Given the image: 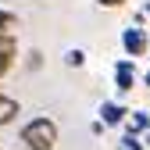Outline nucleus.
Returning a JSON list of instances; mask_svg holds the SVG:
<instances>
[{
	"label": "nucleus",
	"mask_w": 150,
	"mask_h": 150,
	"mask_svg": "<svg viewBox=\"0 0 150 150\" xmlns=\"http://www.w3.org/2000/svg\"><path fill=\"white\" fill-rule=\"evenodd\" d=\"M22 143L29 150H54L57 146V125H54L50 118H32L22 129Z\"/></svg>",
	"instance_id": "f257e3e1"
},
{
	"label": "nucleus",
	"mask_w": 150,
	"mask_h": 150,
	"mask_svg": "<svg viewBox=\"0 0 150 150\" xmlns=\"http://www.w3.org/2000/svg\"><path fill=\"white\" fill-rule=\"evenodd\" d=\"M14 57H18V40H14L11 32H0V75L11 71Z\"/></svg>",
	"instance_id": "f03ea898"
},
{
	"label": "nucleus",
	"mask_w": 150,
	"mask_h": 150,
	"mask_svg": "<svg viewBox=\"0 0 150 150\" xmlns=\"http://www.w3.org/2000/svg\"><path fill=\"white\" fill-rule=\"evenodd\" d=\"M122 47H125L129 57H139V54L146 50V32L143 29H125L122 32Z\"/></svg>",
	"instance_id": "7ed1b4c3"
},
{
	"label": "nucleus",
	"mask_w": 150,
	"mask_h": 150,
	"mask_svg": "<svg viewBox=\"0 0 150 150\" xmlns=\"http://www.w3.org/2000/svg\"><path fill=\"white\" fill-rule=\"evenodd\" d=\"M115 86L122 89V93H129V89H132L136 86V64L132 61H118V68H115Z\"/></svg>",
	"instance_id": "20e7f679"
},
{
	"label": "nucleus",
	"mask_w": 150,
	"mask_h": 150,
	"mask_svg": "<svg viewBox=\"0 0 150 150\" xmlns=\"http://www.w3.org/2000/svg\"><path fill=\"white\" fill-rule=\"evenodd\" d=\"M125 115H129V111L122 104H104L100 107V122L104 125H118V122H125Z\"/></svg>",
	"instance_id": "39448f33"
},
{
	"label": "nucleus",
	"mask_w": 150,
	"mask_h": 150,
	"mask_svg": "<svg viewBox=\"0 0 150 150\" xmlns=\"http://www.w3.org/2000/svg\"><path fill=\"white\" fill-rule=\"evenodd\" d=\"M14 115H18V100H11V97L0 93V125H7Z\"/></svg>",
	"instance_id": "423d86ee"
},
{
	"label": "nucleus",
	"mask_w": 150,
	"mask_h": 150,
	"mask_svg": "<svg viewBox=\"0 0 150 150\" xmlns=\"http://www.w3.org/2000/svg\"><path fill=\"white\" fill-rule=\"evenodd\" d=\"M143 129H150V118L146 115H139V111H132V118H129V132H143Z\"/></svg>",
	"instance_id": "0eeeda50"
},
{
	"label": "nucleus",
	"mask_w": 150,
	"mask_h": 150,
	"mask_svg": "<svg viewBox=\"0 0 150 150\" xmlns=\"http://www.w3.org/2000/svg\"><path fill=\"white\" fill-rule=\"evenodd\" d=\"M64 64H68V68H82V64H86V54H82V50H68V54H64Z\"/></svg>",
	"instance_id": "6e6552de"
},
{
	"label": "nucleus",
	"mask_w": 150,
	"mask_h": 150,
	"mask_svg": "<svg viewBox=\"0 0 150 150\" xmlns=\"http://www.w3.org/2000/svg\"><path fill=\"white\" fill-rule=\"evenodd\" d=\"M122 150H143V143H139V139H136L132 132H129V136L122 139Z\"/></svg>",
	"instance_id": "1a4fd4ad"
},
{
	"label": "nucleus",
	"mask_w": 150,
	"mask_h": 150,
	"mask_svg": "<svg viewBox=\"0 0 150 150\" xmlns=\"http://www.w3.org/2000/svg\"><path fill=\"white\" fill-rule=\"evenodd\" d=\"M97 4H100V7H122L125 0H97Z\"/></svg>",
	"instance_id": "9d476101"
},
{
	"label": "nucleus",
	"mask_w": 150,
	"mask_h": 150,
	"mask_svg": "<svg viewBox=\"0 0 150 150\" xmlns=\"http://www.w3.org/2000/svg\"><path fill=\"white\" fill-rule=\"evenodd\" d=\"M7 25H11V14H4V11H0V32H4Z\"/></svg>",
	"instance_id": "9b49d317"
},
{
	"label": "nucleus",
	"mask_w": 150,
	"mask_h": 150,
	"mask_svg": "<svg viewBox=\"0 0 150 150\" xmlns=\"http://www.w3.org/2000/svg\"><path fill=\"white\" fill-rule=\"evenodd\" d=\"M146 143H150V129H146Z\"/></svg>",
	"instance_id": "f8f14e48"
},
{
	"label": "nucleus",
	"mask_w": 150,
	"mask_h": 150,
	"mask_svg": "<svg viewBox=\"0 0 150 150\" xmlns=\"http://www.w3.org/2000/svg\"><path fill=\"white\" fill-rule=\"evenodd\" d=\"M146 86H150V75H146Z\"/></svg>",
	"instance_id": "ddd939ff"
},
{
	"label": "nucleus",
	"mask_w": 150,
	"mask_h": 150,
	"mask_svg": "<svg viewBox=\"0 0 150 150\" xmlns=\"http://www.w3.org/2000/svg\"><path fill=\"white\" fill-rule=\"evenodd\" d=\"M146 11H150V4H146Z\"/></svg>",
	"instance_id": "4468645a"
}]
</instances>
